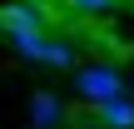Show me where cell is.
<instances>
[{
  "mask_svg": "<svg viewBox=\"0 0 134 129\" xmlns=\"http://www.w3.org/2000/svg\"><path fill=\"white\" fill-rule=\"evenodd\" d=\"M90 109H94L99 129H134V94H109V99H99Z\"/></svg>",
  "mask_w": 134,
  "mask_h": 129,
  "instance_id": "obj_3",
  "label": "cell"
},
{
  "mask_svg": "<svg viewBox=\"0 0 134 129\" xmlns=\"http://www.w3.org/2000/svg\"><path fill=\"white\" fill-rule=\"evenodd\" d=\"M30 124H35V129H55V124H65V104H60L50 89H35V94H30Z\"/></svg>",
  "mask_w": 134,
  "mask_h": 129,
  "instance_id": "obj_4",
  "label": "cell"
},
{
  "mask_svg": "<svg viewBox=\"0 0 134 129\" xmlns=\"http://www.w3.org/2000/svg\"><path fill=\"white\" fill-rule=\"evenodd\" d=\"M75 10H85V15H94V10H104V5H114V0H70Z\"/></svg>",
  "mask_w": 134,
  "mask_h": 129,
  "instance_id": "obj_5",
  "label": "cell"
},
{
  "mask_svg": "<svg viewBox=\"0 0 134 129\" xmlns=\"http://www.w3.org/2000/svg\"><path fill=\"white\" fill-rule=\"evenodd\" d=\"M75 89H80L85 104H99V99H109V94H124V75H119L114 65H90V70L75 75Z\"/></svg>",
  "mask_w": 134,
  "mask_h": 129,
  "instance_id": "obj_1",
  "label": "cell"
},
{
  "mask_svg": "<svg viewBox=\"0 0 134 129\" xmlns=\"http://www.w3.org/2000/svg\"><path fill=\"white\" fill-rule=\"evenodd\" d=\"M0 30H5V40L45 30V5L40 0H10V5H0Z\"/></svg>",
  "mask_w": 134,
  "mask_h": 129,
  "instance_id": "obj_2",
  "label": "cell"
}]
</instances>
